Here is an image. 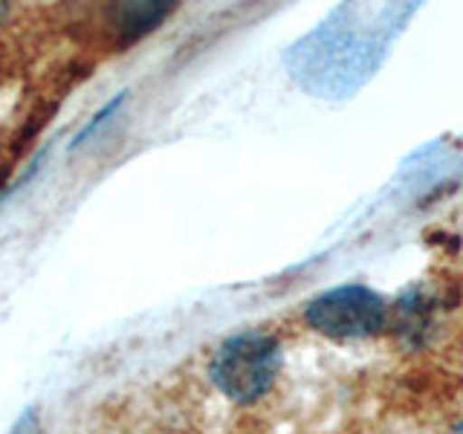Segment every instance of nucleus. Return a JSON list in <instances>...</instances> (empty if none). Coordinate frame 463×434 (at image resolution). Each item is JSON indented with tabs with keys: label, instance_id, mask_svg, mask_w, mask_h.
<instances>
[{
	"label": "nucleus",
	"instance_id": "1",
	"mask_svg": "<svg viewBox=\"0 0 463 434\" xmlns=\"http://www.w3.org/2000/svg\"><path fill=\"white\" fill-rule=\"evenodd\" d=\"M281 371V344L267 330H243L223 339L209 359V380L238 405H252L269 394Z\"/></svg>",
	"mask_w": 463,
	"mask_h": 434
},
{
	"label": "nucleus",
	"instance_id": "2",
	"mask_svg": "<svg viewBox=\"0 0 463 434\" xmlns=\"http://www.w3.org/2000/svg\"><path fill=\"white\" fill-rule=\"evenodd\" d=\"M304 322L327 339H371L391 325V310L380 293L345 284L304 304Z\"/></svg>",
	"mask_w": 463,
	"mask_h": 434
},
{
	"label": "nucleus",
	"instance_id": "3",
	"mask_svg": "<svg viewBox=\"0 0 463 434\" xmlns=\"http://www.w3.org/2000/svg\"><path fill=\"white\" fill-rule=\"evenodd\" d=\"M174 12V4H125L108 9V24L116 35V43H134L142 35L154 33L168 14Z\"/></svg>",
	"mask_w": 463,
	"mask_h": 434
},
{
	"label": "nucleus",
	"instance_id": "4",
	"mask_svg": "<svg viewBox=\"0 0 463 434\" xmlns=\"http://www.w3.org/2000/svg\"><path fill=\"white\" fill-rule=\"evenodd\" d=\"M434 304H438L434 293H429L423 287H411L409 293L397 301V330L402 336L420 342L434 322Z\"/></svg>",
	"mask_w": 463,
	"mask_h": 434
},
{
	"label": "nucleus",
	"instance_id": "5",
	"mask_svg": "<svg viewBox=\"0 0 463 434\" xmlns=\"http://www.w3.org/2000/svg\"><path fill=\"white\" fill-rule=\"evenodd\" d=\"M122 101H125V93H119V96L113 99V101H108V105L101 108V110H99V113L93 116V119H90V122H87V125H84V127L79 130V137H76V142H72V148H79V145H84V142H87V137H90L96 127H101V125H105V122H108V116H110V113H116V108H119Z\"/></svg>",
	"mask_w": 463,
	"mask_h": 434
},
{
	"label": "nucleus",
	"instance_id": "6",
	"mask_svg": "<svg viewBox=\"0 0 463 434\" xmlns=\"http://www.w3.org/2000/svg\"><path fill=\"white\" fill-rule=\"evenodd\" d=\"M9 14H12V9L6 6V4H0V29L6 26V21H9Z\"/></svg>",
	"mask_w": 463,
	"mask_h": 434
},
{
	"label": "nucleus",
	"instance_id": "7",
	"mask_svg": "<svg viewBox=\"0 0 463 434\" xmlns=\"http://www.w3.org/2000/svg\"><path fill=\"white\" fill-rule=\"evenodd\" d=\"M449 434H463V420H460V423H458V426H455L452 431H449Z\"/></svg>",
	"mask_w": 463,
	"mask_h": 434
},
{
	"label": "nucleus",
	"instance_id": "8",
	"mask_svg": "<svg viewBox=\"0 0 463 434\" xmlns=\"http://www.w3.org/2000/svg\"><path fill=\"white\" fill-rule=\"evenodd\" d=\"M0 156H4V142H0Z\"/></svg>",
	"mask_w": 463,
	"mask_h": 434
}]
</instances>
